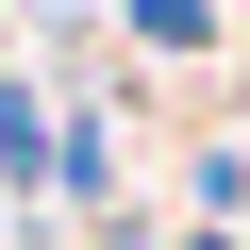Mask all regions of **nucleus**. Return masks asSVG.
<instances>
[{"mask_svg":"<svg viewBox=\"0 0 250 250\" xmlns=\"http://www.w3.org/2000/svg\"><path fill=\"white\" fill-rule=\"evenodd\" d=\"M134 34H150V50H200L217 17H200V0H134Z\"/></svg>","mask_w":250,"mask_h":250,"instance_id":"nucleus-1","label":"nucleus"}]
</instances>
